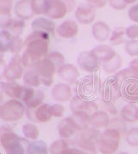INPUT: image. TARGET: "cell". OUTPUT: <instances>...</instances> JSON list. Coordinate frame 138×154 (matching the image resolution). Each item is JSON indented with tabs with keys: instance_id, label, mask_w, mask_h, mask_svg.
<instances>
[{
	"instance_id": "1",
	"label": "cell",
	"mask_w": 138,
	"mask_h": 154,
	"mask_svg": "<svg viewBox=\"0 0 138 154\" xmlns=\"http://www.w3.org/2000/svg\"><path fill=\"white\" fill-rule=\"evenodd\" d=\"M102 82L97 74H91L78 80L76 84V94L83 98L90 99L100 93Z\"/></svg>"
},
{
	"instance_id": "2",
	"label": "cell",
	"mask_w": 138,
	"mask_h": 154,
	"mask_svg": "<svg viewBox=\"0 0 138 154\" xmlns=\"http://www.w3.org/2000/svg\"><path fill=\"white\" fill-rule=\"evenodd\" d=\"M122 134L112 128H106L100 133L98 141V150L102 154H114L119 147Z\"/></svg>"
},
{
	"instance_id": "3",
	"label": "cell",
	"mask_w": 138,
	"mask_h": 154,
	"mask_svg": "<svg viewBox=\"0 0 138 154\" xmlns=\"http://www.w3.org/2000/svg\"><path fill=\"white\" fill-rule=\"evenodd\" d=\"M100 133L98 129L94 127H89L82 131L77 140L76 146L83 154H96Z\"/></svg>"
},
{
	"instance_id": "4",
	"label": "cell",
	"mask_w": 138,
	"mask_h": 154,
	"mask_svg": "<svg viewBox=\"0 0 138 154\" xmlns=\"http://www.w3.org/2000/svg\"><path fill=\"white\" fill-rule=\"evenodd\" d=\"M49 35L42 31H35L27 40V52L41 58L48 55Z\"/></svg>"
},
{
	"instance_id": "5",
	"label": "cell",
	"mask_w": 138,
	"mask_h": 154,
	"mask_svg": "<svg viewBox=\"0 0 138 154\" xmlns=\"http://www.w3.org/2000/svg\"><path fill=\"white\" fill-rule=\"evenodd\" d=\"M34 70H35V72L39 75L41 83L47 87H49L53 84L54 75L58 69L54 63L45 57L43 59H41L34 65Z\"/></svg>"
},
{
	"instance_id": "6",
	"label": "cell",
	"mask_w": 138,
	"mask_h": 154,
	"mask_svg": "<svg viewBox=\"0 0 138 154\" xmlns=\"http://www.w3.org/2000/svg\"><path fill=\"white\" fill-rule=\"evenodd\" d=\"M75 7V0H51L47 15L52 19H61Z\"/></svg>"
},
{
	"instance_id": "7",
	"label": "cell",
	"mask_w": 138,
	"mask_h": 154,
	"mask_svg": "<svg viewBox=\"0 0 138 154\" xmlns=\"http://www.w3.org/2000/svg\"><path fill=\"white\" fill-rule=\"evenodd\" d=\"M100 94L102 100L115 103L122 97V86L114 77H110L102 83Z\"/></svg>"
},
{
	"instance_id": "8",
	"label": "cell",
	"mask_w": 138,
	"mask_h": 154,
	"mask_svg": "<svg viewBox=\"0 0 138 154\" xmlns=\"http://www.w3.org/2000/svg\"><path fill=\"white\" fill-rule=\"evenodd\" d=\"M24 113V106L17 100H10L0 107V117L6 121L18 120Z\"/></svg>"
},
{
	"instance_id": "9",
	"label": "cell",
	"mask_w": 138,
	"mask_h": 154,
	"mask_svg": "<svg viewBox=\"0 0 138 154\" xmlns=\"http://www.w3.org/2000/svg\"><path fill=\"white\" fill-rule=\"evenodd\" d=\"M69 107L73 112H83L89 115H92L98 110V106L94 100L83 98L77 94L70 100Z\"/></svg>"
},
{
	"instance_id": "10",
	"label": "cell",
	"mask_w": 138,
	"mask_h": 154,
	"mask_svg": "<svg viewBox=\"0 0 138 154\" xmlns=\"http://www.w3.org/2000/svg\"><path fill=\"white\" fill-rule=\"evenodd\" d=\"M77 63L80 69L89 74H94L97 72L101 64L92 50L80 52L77 58Z\"/></svg>"
},
{
	"instance_id": "11",
	"label": "cell",
	"mask_w": 138,
	"mask_h": 154,
	"mask_svg": "<svg viewBox=\"0 0 138 154\" xmlns=\"http://www.w3.org/2000/svg\"><path fill=\"white\" fill-rule=\"evenodd\" d=\"M76 21L83 25H88L93 23L96 18V8L92 5L82 3L79 5L75 10Z\"/></svg>"
},
{
	"instance_id": "12",
	"label": "cell",
	"mask_w": 138,
	"mask_h": 154,
	"mask_svg": "<svg viewBox=\"0 0 138 154\" xmlns=\"http://www.w3.org/2000/svg\"><path fill=\"white\" fill-rule=\"evenodd\" d=\"M44 98L45 95L41 90H34L31 87L24 88L22 99L29 109H34L41 106Z\"/></svg>"
},
{
	"instance_id": "13",
	"label": "cell",
	"mask_w": 138,
	"mask_h": 154,
	"mask_svg": "<svg viewBox=\"0 0 138 154\" xmlns=\"http://www.w3.org/2000/svg\"><path fill=\"white\" fill-rule=\"evenodd\" d=\"M56 33L62 38H74L79 33V25L74 20H66L56 28Z\"/></svg>"
},
{
	"instance_id": "14",
	"label": "cell",
	"mask_w": 138,
	"mask_h": 154,
	"mask_svg": "<svg viewBox=\"0 0 138 154\" xmlns=\"http://www.w3.org/2000/svg\"><path fill=\"white\" fill-rule=\"evenodd\" d=\"M92 34L96 41L104 42L110 38L111 31L110 26L105 22L98 21L92 24Z\"/></svg>"
},
{
	"instance_id": "15",
	"label": "cell",
	"mask_w": 138,
	"mask_h": 154,
	"mask_svg": "<svg viewBox=\"0 0 138 154\" xmlns=\"http://www.w3.org/2000/svg\"><path fill=\"white\" fill-rule=\"evenodd\" d=\"M61 79L68 83H74L80 78V71L73 64H64L57 71Z\"/></svg>"
},
{
	"instance_id": "16",
	"label": "cell",
	"mask_w": 138,
	"mask_h": 154,
	"mask_svg": "<svg viewBox=\"0 0 138 154\" xmlns=\"http://www.w3.org/2000/svg\"><path fill=\"white\" fill-rule=\"evenodd\" d=\"M52 96L58 102H67L73 98V91L69 85L59 83L53 88Z\"/></svg>"
},
{
	"instance_id": "17",
	"label": "cell",
	"mask_w": 138,
	"mask_h": 154,
	"mask_svg": "<svg viewBox=\"0 0 138 154\" xmlns=\"http://www.w3.org/2000/svg\"><path fill=\"white\" fill-rule=\"evenodd\" d=\"M117 82L122 87L125 84L131 82H138V71L132 68H127L124 69L119 70L113 75Z\"/></svg>"
},
{
	"instance_id": "18",
	"label": "cell",
	"mask_w": 138,
	"mask_h": 154,
	"mask_svg": "<svg viewBox=\"0 0 138 154\" xmlns=\"http://www.w3.org/2000/svg\"><path fill=\"white\" fill-rule=\"evenodd\" d=\"M92 52L94 54V56H96L101 63L109 62L117 55V52L113 49V47L111 45H106V44L98 45L94 49H92Z\"/></svg>"
},
{
	"instance_id": "19",
	"label": "cell",
	"mask_w": 138,
	"mask_h": 154,
	"mask_svg": "<svg viewBox=\"0 0 138 154\" xmlns=\"http://www.w3.org/2000/svg\"><path fill=\"white\" fill-rule=\"evenodd\" d=\"M77 132L78 130L71 117L62 119L58 124V133L63 140L72 138Z\"/></svg>"
},
{
	"instance_id": "20",
	"label": "cell",
	"mask_w": 138,
	"mask_h": 154,
	"mask_svg": "<svg viewBox=\"0 0 138 154\" xmlns=\"http://www.w3.org/2000/svg\"><path fill=\"white\" fill-rule=\"evenodd\" d=\"M122 97L130 104L138 103V82H131L122 87Z\"/></svg>"
},
{
	"instance_id": "21",
	"label": "cell",
	"mask_w": 138,
	"mask_h": 154,
	"mask_svg": "<svg viewBox=\"0 0 138 154\" xmlns=\"http://www.w3.org/2000/svg\"><path fill=\"white\" fill-rule=\"evenodd\" d=\"M110 119L109 114L105 111L101 110V111H97L91 115V126L94 127L96 129H100L104 127H107L109 126Z\"/></svg>"
},
{
	"instance_id": "22",
	"label": "cell",
	"mask_w": 138,
	"mask_h": 154,
	"mask_svg": "<svg viewBox=\"0 0 138 154\" xmlns=\"http://www.w3.org/2000/svg\"><path fill=\"white\" fill-rule=\"evenodd\" d=\"M70 117L73 119L77 130L80 132L85 131L91 126V122H90L91 115L87 114V113L73 112V114Z\"/></svg>"
},
{
	"instance_id": "23",
	"label": "cell",
	"mask_w": 138,
	"mask_h": 154,
	"mask_svg": "<svg viewBox=\"0 0 138 154\" xmlns=\"http://www.w3.org/2000/svg\"><path fill=\"white\" fill-rule=\"evenodd\" d=\"M120 117L129 123L138 121V106L134 104L124 106L120 111Z\"/></svg>"
},
{
	"instance_id": "24",
	"label": "cell",
	"mask_w": 138,
	"mask_h": 154,
	"mask_svg": "<svg viewBox=\"0 0 138 154\" xmlns=\"http://www.w3.org/2000/svg\"><path fill=\"white\" fill-rule=\"evenodd\" d=\"M32 27L36 31H42L45 33L49 34H54L55 29V24L52 21L46 19V18H37L34 20Z\"/></svg>"
},
{
	"instance_id": "25",
	"label": "cell",
	"mask_w": 138,
	"mask_h": 154,
	"mask_svg": "<svg viewBox=\"0 0 138 154\" xmlns=\"http://www.w3.org/2000/svg\"><path fill=\"white\" fill-rule=\"evenodd\" d=\"M127 36L125 33V28L119 26L116 27L112 30L110 36V42L111 46H119L124 43H126Z\"/></svg>"
},
{
	"instance_id": "26",
	"label": "cell",
	"mask_w": 138,
	"mask_h": 154,
	"mask_svg": "<svg viewBox=\"0 0 138 154\" xmlns=\"http://www.w3.org/2000/svg\"><path fill=\"white\" fill-rule=\"evenodd\" d=\"M122 64H123L122 57L117 54L109 62L102 63V69L106 74H109V75L116 74L122 67Z\"/></svg>"
},
{
	"instance_id": "27",
	"label": "cell",
	"mask_w": 138,
	"mask_h": 154,
	"mask_svg": "<svg viewBox=\"0 0 138 154\" xmlns=\"http://www.w3.org/2000/svg\"><path fill=\"white\" fill-rule=\"evenodd\" d=\"M1 88L4 90V92L8 94L10 97L15 98H22L24 88L21 87L16 83H1Z\"/></svg>"
},
{
	"instance_id": "28",
	"label": "cell",
	"mask_w": 138,
	"mask_h": 154,
	"mask_svg": "<svg viewBox=\"0 0 138 154\" xmlns=\"http://www.w3.org/2000/svg\"><path fill=\"white\" fill-rule=\"evenodd\" d=\"M49 104H41L34 112V118L38 122H48L52 118Z\"/></svg>"
},
{
	"instance_id": "29",
	"label": "cell",
	"mask_w": 138,
	"mask_h": 154,
	"mask_svg": "<svg viewBox=\"0 0 138 154\" xmlns=\"http://www.w3.org/2000/svg\"><path fill=\"white\" fill-rule=\"evenodd\" d=\"M22 74V68L21 67V64L16 60L14 61V63H10L9 67L5 70V76L10 80L14 79H19Z\"/></svg>"
},
{
	"instance_id": "30",
	"label": "cell",
	"mask_w": 138,
	"mask_h": 154,
	"mask_svg": "<svg viewBox=\"0 0 138 154\" xmlns=\"http://www.w3.org/2000/svg\"><path fill=\"white\" fill-rule=\"evenodd\" d=\"M28 154H48V146L45 142L35 140L30 143L27 148Z\"/></svg>"
},
{
	"instance_id": "31",
	"label": "cell",
	"mask_w": 138,
	"mask_h": 154,
	"mask_svg": "<svg viewBox=\"0 0 138 154\" xmlns=\"http://www.w3.org/2000/svg\"><path fill=\"white\" fill-rule=\"evenodd\" d=\"M51 0H33L31 6L36 14H47L50 7Z\"/></svg>"
},
{
	"instance_id": "32",
	"label": "cell",
	"mask_w": 138,
	"mask_h": 154,
	"mask_svg": "<svg viewBox=\"0 0 138 154\" xmlns=\"http://www.w3.org/2000/svg\"><path fill=\"white\" fill-rule=\"evenodd\" d=\"M23 82L27 86L31 88L38 87L41 83V78L35 72V70H28V72H26L23 77Z\"/></svg>"
},
{
	"instance_id": "33",
	"label": "cell",
	"mask_w": 138,
	"mask_h": 154,
	"mask_svg": "<svg viewBox=\"0 0 138 154\" xmlns=\"http://www.w3.org/2000/svg\"><path fill=\"white\" fill-rule=\"evenodd\" d=\"M68 148V144L66 140H58L54 141L49 147L48 151L50 154H62L63 151Z\"/></svg>"
},
{
	"instance_id": "34",
	"label": "cell",
	"mask_w": 138,
	"mask_h": 154,
	"mask_svg": "<svg viewBox=\"0 0 138 154\" xmlns=\"http://www.w3.org/2000/svg\"><path fill=\"white\" fill-rule=\"evenodd\" d=\"M22 133L28 140H37L39 136V129L37 128V126H34V124L28 123V124H25L22 127Z\"/></svg>"
},
{
	"instance_id": "35",
	"label": "cell",
	"mask_w": 138,
	"mask_h": 154,
	"mask_svg": "<svg viewBox=\"0 0 138 154\" xmlns=\"http://www.w3.org/2000/svg\"><path fill=\"white\" fill-rule=\"evenodd\" d=\"M45 57L48 58V60H50L52 63L55 64V66H56V68H57V69H59L64 64H66L65 63V57L60 52H57V51L51 52V53L48 54Z\"/></svg>"
},
{
	"instance_id": "36",
	"label": "cell",
	"mask_w": 138,
	"mask_h": 154,
	"mask_svg": "<svg viewBox=\"0 0 138 154\" xmlns=\"http://www.w3.org/2000/svg\"><path fill=\"white\" fill-rule=\"evenodd\" d=\"M125 140L130 146H138V127H133L127 131Z\"/></svg>"
},
{
	"instance_id": "37",
	"label": "cell",
	"mask_w": 138,
	"mask_h": 154,
	"mask_svg": "<svg viewBox=\"0 0 138 154\" xmlns=\"http://www.w3.org/2000/svg\"><path fill=\"white\" fill-rule=\"evenodd\" d=\"M108 128H112L118 131L121 134H124L126 133V126H125V121L122 118H114L110 119Z\"/></svg>"
},
{
	"instance_id": "38",
	"label": "cell",
	"mask_w": 138,
	"mask_h": 154,
	"mask_svg": "<svg viewBox=\"0 0 138 154\" xmlns=\"http://www.w3.org/2000/svg\"><path fill=\"white\" fill-rule=\"evenodd\" d=\"M125 51L130 56H138V40H129L125 43Z\"/></svg>"
},
{
	"instance_id": "39",
	"label": "cell",
	"mask_w": 138,
	"mask_h": 154,
	"mask_svg": "<svg viewBox=\"0 0 138 154\" xmlns=\"http://www.w3.org/2000/svg\"><path fill=\"white\" fill-rule=\"evenodd\" d=\"M125 33L127 38L130 40H136L138 38V25L132 24L125 29Z\"/></svg>"
},
{
	"instance_id": "40",
	"label": "cell",
	"mask_w": 138,
	"mask_h": 154,
	"mask_svg": "<svg viewBox=\"0 0 138 154\" xmlns=\"http://www.w3.org/2000/svg\"><path fill=\"white\" fill-rule=\"evenodd\" d=\"M64 111H65L64 106L61 104H59V103L50 105V112H51V114L53 117L61 118L64 113Z\"/></svg>"
},
{
	"instance_id": "41",
	"label": "cell",
	"mask_w": 138,
	"mask_h": 154,
	"mask_svg": "<svg viewBox=\"0 0 138 154\" xmlns=\"http://www.w3.org/2000/svg\"><path fill=\"white\" fill-rule=\"evenodd\" d=\"M5 151H6V154H24V149L20 141L6 148Z\"/></svg>"
},
{
	"instance_id": "42",
	"label": "cell",
	"mask_w": 138,
	"mask_h": 154,
	"mask_svg": "<svg viewBox=\"0 0 138 154\" xmlns=\"http://www.w3.org/2000/svg\"><path fill=\"white\" fill-rule=\"evenodd\" d=\"M108 2L110 7L116 11H123L128 5L124 0H108Z\"/></svg>"
},
{
	"instance_id": "43",
	"label": "cell",
	"mask_w": 138,
	"mask_h": 154,
	"mask_svg": "<svg viewBox=\"0 0 138 154\" xmlns=\"http://www.w3.org/2000/svg\"><path fill=\"white\" fill-rule=\"evenodd\" d=\"M102 105H103V107L104 108V111L107 112L108 114H112V115H116L117 114V107L115 106L114 103L112 102H109V101H105L102 100Z\"/></svg>"
},
{
	"instance_id": "44",
	"label": "cell",
	"mask_w": 138,
	"mask_h": 154,
	"mask_svg": "<svg viewBox=\"0 0 138 154\" xmlns=\"http://www.w3.org/2000/svg\"><path fill=\"white\" fill-rule=\"evenodd\" d=\"M128 16L131 21L138 23V4L134 5L130 8L128 11Z\"/></svg>"
},
{
	"instance_id": "45",
	"label": "cell",
	"mask_w": 138,
	"mask_h": 154,
	"mask_svg": "<svg viewBox=\"0 0 138 154\" xmlns=\"http://www.w3.org/2000/svg\"><path fill=\"white\" fill-rule=\"evenodd\" d=\"M86 2L92 5V6L96 8V9H101L104 7L106 5V4L108 3V0H86Z\"/></svg>"
},
{
	"instance_id": "46",
	"label": "cell",
	"mask_w": 138,
	"mask_h": 154,
	"mask_svg": "<svg viewBox=\"0 0 138 154\" xmlns=\"http://www.w3.org/2000/svg\"><path fill=\"white\" fill-rule=\"evenodd\" d=\"M62 154H83L77 147H72V148H67L65 151H63Z\"/></svg>"
},
{
	"instance_id": "47",
	"label": "cell",
	"mask_w": 138,
	"mask_h": 154,
	"mask_svg": "<svg viewBox=\"0 0 138 154\" xmlns=\"http://www.w3.org/2000/svg\"><path fill=\"white\" fill-rule=\"evenodd\" d=\"M129 67L134 69L136 70V71H138V58H136V59L132 60L130 63Z\"/></svg>"
},
{
	"instance_id": "48",
	"label": "cell",
	"mask_w": 138,
	"mask_h": 154,
	"mask_svg": "<svg viewBox=\"0 0 138 154\" xmlns=\"http://www.w3.org/2000/svg\"><path fill=\"white\" fill-rule=\"evenodd\" d=\"M124 1L126 2L127 5H133V4H135L137 0H124Z\"/></svg>"
},
{
	"instance_id": "49",
	"label": "cell",
	"mask_w": 138,
	"mask_h": 154,
	"mask_svg": "<svg viewBox=\"0 0 138 154\" xmlns=\"http://www.w3.org/2000/svg\"><path fill=\"white\" fill-rule=\"evenodd\" d=\"M117 154H130L129 152H118Z\"/></svg>"
},
{
	"instance_id": "50",
	"label": "cell",
	"mask_w": 138,
	"mask_h": 154,
	"mask_svg": "<svg viewBox=\"0 0 138 154\" xmlns=\"http://www.w3.org/2000/svg\"><path fill=\"white\" fill-rule=\"evenodd\" d=\"M2 100H3V96L1 95V94H0V104H1V101H2Z\"/></svg>"
}]
</instances>
